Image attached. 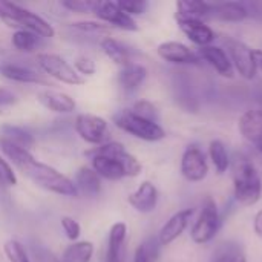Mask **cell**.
Segmentation results:
<instances>
[{
    "label": "cell",
    "instance_id": "cell-1",
    "mask_svg": "<svg viewBox=\"0 0 262 262\" xmlns=\"http://www.w3.org/2000/svg\"><path fill=\"white\" fill-rule=\"evenodd\" d=\"M0 149L8 160L35 186L60 196H77L74 180L68 178L49 164H45L32 157L29 149L17 146L5 138H0Z\"/></svg>",
    "mask_w": 262,
    "mask_h": 262
},
{
    "label": "cell",
    "instance_id": "cell-2",
    "mask_svg": "<svg viewBox=\"0 0 262 262\" xmlns=\"http://www.w3.org/2000/svg\"><path fill=\"white\" fill-rule=\"evenodd\" d=\"M88 155L91 157V167L94 172L107 181H120L127 177L134 178L143 170L138 158L117 141H107L88 152Z\"/></svg>",
    "mask_w": 262,
    "mask_h": 262
},
{
    "label": "cell",
    "instance_id": "cell-3",
    "mask_svg": "<svg viewBox=\"0 0 262 262\" xmlns=\"http://www.w3.org/2000/svg\"><path fill=\"white\" fill-rule=\"evenodd\" d=\"M230 169L235 201L244 207H250L259 203L262 196V180L252 160L246 155H236Z\"/></svg>",
    "mask_w": 262,
    "mask_h": 262
},
{
    "label": "cell",
    "instance_id": "cell-4",
    "mask_svg": "<svg viewBox=\"0 0 262 262\" xmlns=\"http://www.w3.org/2000/svg\"><path fill=\"white\" fill-rule=\"evenodd\" d=\"M0 20L8 26L15 28V31L25 29L37 34L41 38H52L55 35V29L49 21H46L38 14L29 11L28 8H23L12 2L0 0Z\"/></svg>",
    "mask_w": 262,
    "mask_h": 262
},
{
    "label": "cell",
    "instance_id": "cell-5",
    "mask_svg": "<svg viewBox=\"0 0 262 262\" xmlns=\"http://www.w3.org/2000/svg\"><path fill=\"white\" fill-rule=\"evenodd\" d=\"M112 121L123 132L143 141L155 143V141H161L166 138V130L160 126V123L141 118L135 115L130 109H124V111L114 114Z\"/></svg>",
    "mask_w": 262,
    "mask_h": 262
},
{
    "label": "cell",
    "instance_id": "cell-6",
    "mask_svg": "<svg viewBox=\"0 0 262 262\" xmlns=\"http://www.w3.org/2000/svg\"><path fill=\"white\" fill-rule=\"evenodd\" d=\"M221 227V216L213 198L207 196L201 206V212L190 229V238L195 244H209L218 235Z\"/></svg>",
    "mask_w": 262,
    "mask_h": 262
},
{
    "label": "cell",
    "instance_id": "cell-7",
    "mask_svg": "<svg viewBox=\"0 0 262 262\" xmlns=\"http://www.w3.org/2000/svg\"><path fill=\"white\" fill-rule=\"evenodd\" d=\"M37 64L45 72V75L60 83L69 86H81L86 83V78H83L69 61H66L63 57L57 54H51V52L37 54Z\"/></svg>",
    "mask_w": 262,
    "mask_h": 262
},
{
    "label": "cell",
    "instance_id": "cell-8",
    "mask_svg": "<svg viewBox=\"0 0 262 262\" xmlns=\"http://www.w3.org/2000/svg\"><path fill=\"white\" fill-rule=\"evenodd\" d=\"M74 126L77 135L88 144L101 146L107 143L109 124L103 117L94 114H78Z\"/></svg>",
    "mask_w": 262,
    "mask_h": 262
},
{
    "label": "cell",
    "instance_id": "cell-9",
    "mask_svg": "<svg viewBox=\"0 0 262 262\" xmlns=\"http://www.w3.org/2000/svg\"><path fill=\"white\" fill-rule=\"evenodd\" d=\"M227 54L233 64V69L246 80H253L256 77V63H255V49L241 40L229 38L226 40Z\"/></svg>",
    "mask_w": 262,
    "mask_h": 262
},
{
    "label": "cell",
    "instance_id": "cell-10",
    "mask_svg": "<svg viewBox=\"0 0 262 262\" xmlns=\"http://www.w3.org/2000/svg\"><path fill=\"white\" fill-rule=\"evenodd\" d=\"M180 170L189 183H201L209 175V163L206 154L196 144H190L181 155Z\"/></svg>",
    "mask_w": 262,
    "mask_h": 262
},
{
    "label": "cell",
    "instance_id": "cell-11",
    "mask_svg": "<svg viewBox=\"0 0 262 262\" xmlns=\"http://www.w3.org/2000/svg\"><path fill=\"white\" fill-rule=\"evenodd\" d=\"M104 25L109 28H118L123 31H138V25L134 17L127 15L117 2H98V6L94 12Z\"/></svg>",
    "mask_w": 262,
    "mask_h": 262
},
{
    "label": "cell",
    "instance_id": "cell-12",
    "mask_svg": "<svg viewBox=\"0 0 262 262\" xmlns=\"http://www.w3.org/2000/svg\"><path fill=\"white\" fill-rule=\"evenodd\" d=\"M175 18L181 32L198 48L209 46L215 41L216 34L212 29V26H209L206 21L193 20V18H181V17H175Z\"/></svg>",
    "mask_w": 262,
    "mask_h": 262
},
{
    "label": "cell",
    "instance_id": "cell-13",
    "mask_svg": "<svg viewBox=\"0 0 262 262\" xmlns=\"http://www.w3.org/2000/svg\"><path fill=\"white\" fill-rule=\"evenodd\" d=\"M193 213H195L193 209H183V210L173 213L166 221V224L161 227V230H160V233L157 236L160 246L161 247L163 246H170L173 241H177L186 232V229L189 227Z\"/></svg>",
    "mask_w": 262,
    "mask_h": 262
},
{
    "label": "cell",
    "instance_id": "cell-14",
    "mask_svg": "<svg viewBox=\"0 0 262 262\" xmlns=\"http://www.w3.org/2000/svg\"><path fill=\"white\" fill-rule=\"evenodd\" d=\"M158 55L172 64H198L201 58L195 51L181 41H163L157 48Z\"/></svg>",
    "mask_w": 262,
    "mask_h": 262
},
{
    "label": "cell",
    "instance_id": "cell-15",
    "mask_svg": "<svg viewBox=\"0 0 262 262\" xmlns=\"http://www.w3.org/2000/svg\"><path fill=\"white\" fill-rule=\"evenodd\" d=\"M241 135L262 155V109L246 111L238 121Z\"/></svg>",
    "mask_w": 262,
    "mask_h": 262
},
{
    "label": "cell",
    "instance_id": "cell-16",
    "mask_svg": "<svg viewBox=\"0 0 262 262\" xmlns=\"http://www.w3.org/2000/svg\"><path fill=\"white\" fill-rule=\"evenodd\" d=\"M196 54L201 58V61H206L207 64H210L221 77L232 78L235 75V69L230 61V57L227 51L223 49L221 46L209 45V46L200 48Z\"/></svg>",
    "mask_w": 262,
    "mask_h": 262
},
{
    "label": "cell",
    "instance_id": "cell-17",
    "mask_svg": "<svg viewBox=\"0 0 262 262\" xmlns=\"http://www.w3.org/2000/svg\"><path fill=\"white\" fill-rule=\"evenodd\" d=\"M0 75L6 80L28 84H46V80L41 74L32 69L28 64L15 63V61H3L0 63Z\"/></svg>",
    "mask_w": 262,
    "mask_h": 262
},
{
    "label": "cell",
    "instance_id": "cell-18",
    "mask_svg": "<svg viewBox=\"0 0 262 262\" xmlns=\"http://www.w3.org/2000/svg\"><path fill=\"white\" fill-rule=\"evenodd\" d=\"M129 206L140 213H150L158 204V189L150 181H143L135 192L127 196Z\"/></svg>",
    "mask_w": 262,
    "mask_h": 262
},
{
    "label": "cell",
    "instance_id": "cell-19",
    "mask_svg": "<svg viewBox=\"0 0 262 262\" xmlns=\"http://www.w3.org/2000/svg\"><path fill=\"white\" fill-rule=\"evenodd\" d=\"M35 98L45 109L55 112V114H71L77 107V103L71 95L64 92H58V91L46 89V91L38 92Z\"/></svg>",
    "mask_w": 262,
    "mask_h": 262
},
{
    "label": "cell",
    "instance_id": "cell-20",
    "mask_svg": "<svg viewBox=\"0 0 262 262\" xmlns=\"http://www.w3.org/2000/svg\"><path fill=\"white\" fill-rule=\"evenodd\" d=\"M250 15L247 6L239 2H221L210 5V18L227 21V23H239L247 20Z\"/></svg>",
    "mask_w": 262,
    "mask_h": 262
},
{
    "label": "cell",
    "instance_id": "cell-21",
    "mask_svg": "<svg viewBox=\"0 0 262 262\" xmlns=\"http://www.w3.org/2000/svg\"><path fill=\"white\" fill-rule=\"evenodd\" d=\"M127 238V226L123 221L112 224L107 239L106 262H124V243Z\"/></svg>",
    "mask_w": 262,
    "mask_h": 262
},
{
    "label": "cell",
    "instance_id": "cell-22",
    "mask_svg": "<svg viewBox=\"0 0 262 262\" xmlns=\"http://www.w3.org/2000/svg\"><path fill=\"white\" fill-rule=\"evenodd\" d=\"M74 184L77 187L78 193H83L86 196H97L101 192V178L94 172L92 167L83 166L75 173Z\"/></svg>",
    "mask_w": 262,
    "mask_h": 262
},
{
    "label": "cell",
    "instance_id": "cell-23",
    "mask_svg": "<svg viewBox=\"0 0 262 262\" xmlns=\"http://www.w3.org/2000/svg\"><path fill=\"white\" fill-rule=\"evenodd\" d=\"M210 5L204 0H180L177 2L175 17L206 21V18H210Z\"/></svg>",
    "mask_w": 262,
    "mask_h": 262
},
{
    "label": "cell",
    "instance_id": "cell-24",
    "mask_svg": "<svg viewBox=\"0 0 262 262\" xmlns=\"http://www.w3.org/2000/svg\"><path fill=\"white\" fill-rule=\"evenodd\" d=\"M147 77V69L140 64V63H134L130 61L129 64L120 68L118 72V83L121 84L123 89L126 91H134L138 86L143 84V81Z\"/></svg>",
    "mask_w": 262,
    "mask_h": 262
},
{
    "label": "cell",
    "instance_id": "cell-25",
    "mask_svg": "<svg viewBox=\"0 0 262 262\" xmlns=\"http://www.w3.org/2000/svg\"><path fill=\"white\" fill-rule=\"evenodd\" d=\"M100 46H101V51L104 52V55L112 63H115L117 66L123 68V66L130 63L129 49H126V46L123 43H120L118 40H115L112 37H106V38L101 40Z\"/></svg>",
    "mask_w": 262,
    "mask_h": 262
},
{
    "label": "cell",
    "instance_id": "cell-26",
    "mask_svg": "<svg viewBox=\"0 0 262 262\" xmlns=\"http://www.w3.org/2000/svg\"><path fill=\"white\" fill-rule=\"evenodd\" d=\"M209 158H210L215 170L220 175L226 173L232 166V160H230V155L227 152V147L220 140L210 141V144H209Z\"/></svg>",
    "mask_w": 262,
    "mask_h": 262
},
{
    "label": "cell",
    "instance_id": "cell-27",
    "mask_svg": "<svg viewBox=\"0 0 262 262\" xmlns=\"http://www.w3.org/2000/svg\"><path fill=\"white\" fill-rule=\"evenodd\" d=\"M94 244L91 241H75L63 252L60 262H91Z\"/></svg>",
    "mask_w": 262,
    "mask_h": 262
},
{
    "label": "cell",
    "instance_id": "cell-28",
    "mask_svg": "<svg viewBox=\"0 0 262 262\" xmlns=\"http://www.w3.org/2000/svg\"><path fill=\"white\" fill-rule=\"evenodd\" d=\"M40 38L37 34L25 31V29H17L14 31L12 37H11V43L17 51L21 52H34L38 46H40Z\"/></svg>",
    "mask_w": 262,
    "mask_h": 262
},
{
    "label": "cell",
    "instance_id": "cell-29",
    "mask_svg": "<svg viewBox=\"0 0 262 262\" xmlns=\"http://www.w3.org/2000/svg\"><path fill=\"white\" fill-rule=\"evenodd\" d=\"M160 243L158 238L144 239L135 250L134 262H158L160 259Z\"/></svg>",
    "mask_w": 262,
    "mask_h": 262
},
{
    "label": "cell",
    "instance_id": "cell-30",
    "mask_svg": "<svg viewBox=\"0 0 262 262\" xmlns=\"http://www.w3.org/2000/svg\"><path fill=\"white\" fill-rule=\"evenodd\" d=\"M71 28L81 32V34H91V35H98V37H109L112 28L104 25L103 21H94V20H86V21H74L71 23Z\"/></svg>",
    "mask_w": 262,
    "mask_h": 262
},
{
    "label": "cell",
    "instance_id": "cell-31",
    "mask_svg": "<svg viewBox=\"0 0 262 262\" xmlns=\"http://www.w3.org/2000/svg\"><path fill=\"white\" fill-rule=\"evenodd\" d=\"M0 138H5V140H8L11 143L17 144V146L25 147V149H29V146L34 143L32 137L28 132H25L23 129L15 127V126H5L2 129V137Z\"/></svg>",
    "mask_w": 262,
    "mask_h": 262
},
{
    "label": "cell",
    "instance_id": "cell-32",
    "mask_svg": "<svg viewBox=\"0 0 262 262\" xmlns=\"http://www.w3.org/2000/svg\"><path fill=\"white\" fill-rule=\"evenodd\" d=\"M213 262H247V256L239 246H223L215 255Z\"/></svg>",
    "mask_w": 262,
    "mask_h": 262
},
{
    "label": "cell",
    "instance_id": "cell-33",
    "mask_svg": "<svg viewBox=\"0 0 262 262\" xmlns=\"http://www.w3.org/2000/svg\"><path fill=\"white\" fill-rule=\"evenodd\" d=\"M3 252L8 262H31L25 247L17 239H8L3 244Z\"/></svg>",
    "mask_w": 262,
    "mask_h": 262
},
{
    "label": "cell",
    "instance_id": "cell-34",
    "mask_svg": "<svg viewBox=\"0 0 262 262\" xmlns=\"http://www.w3.org/2000/svg\"><path fill=\"white\" fill-rule=\"evenodd\" d=\"M130 111H132L135 115L141 117V118H146V120H149V121L158 123V111H157V107L154 106V103H150V101H147V100H140V101L134 103V106L130 107Z\"/></svg>",
    "mask_w": 262,
    "mask_h": 262
},
{
    "label": "cell",
    "instance_id": "cell-35",
    "mask_svg": "<svg viewBox=\"0 0 262 262\" xmlns=\"http://www.w3.org/2000/svg\"><path fill=\"white\" fill-rule=\"evenodd\" d=\"M61 6L72 11V12L89 14V12H95L98 2L97 0H66L61 3Z\"/></svg>",
    "mask_w": 262,
    "mask_h": 262
},
{
    "label": "cell",
    "instance_id": "cell-36",
    "mask_svg": "<svg viewBox=\"0 0 262 262\" xmlns=\"http://www.w3.org/2000/svg\"><path fill=\"white\" fill-rule=\"evenodd\" d=\"M17 183H18V178H17L12 166L9 164L8 160H5L0 155V184L5 187H14V186H17Z\"/></svg>",
    "mask_w": 262,
    "mask_h": 262
},
{
    "label": "cell",
    "instance_id": "cell-37",
    "mask_svg": "<svg viewBox=\"0 0 262 262\" xmlns=\"http://www.w3.org/2000/svg\"><path fill=\"white\" fill-rule=\"evenodd\" d=\"M117 5L127 15H130V17H134V15H143L146 12L147 6H149V3L144 2V0H118Z\"/></svg>",
    "mask_w": 262,
    "mask_h": 262
},
{
    "label": "cell",
    "instance_id": "cell-38",
    "mask_svg": "<svg viewBox=\"0 0 262 262\" xmlns=\"http://www.w3.org/2000/svg\"><path fill=\"white\" fill-rule=\"evenodd\" d=\"M60 224H61V229L69 241H72V243L78 241V238L81 235V227L77 220H74L72 216H61Z\"/></svg>",
    "mask_w": 262,
    "mask_h": 262
},
{
    "label": "cell",
    "instance_id": "cell-39",
    "mask_svg": "<svg viewBox=\"0 0 262 262\" xmlns=\"http://www.w3.org/2000/svg\"><path fill=\"white\" fill-rule=\"evenodd\" d=\"M74 69H75L83 78H86V77H92V75L95 74L97 66H95V61H94L91 57H88V55H80V57H77L75 61H74Z\"/></svg>",
    "mask_w": 262,
    "mask_h": 262
},
{
    "label": "cell",
    "instance_id": "cell-40",
    "mask_svg": "<svg viewBox=\"0 0 262 262\" xmlns=\"http://www.w3.org/2000/svg\"><path fill=\"white\" fill-rule=\"evenodd\" d=\"M17 101V97L12 91L0 86V106H11Z\"/></svg>",
    "mask_w": 262,
    "mask_h": 262
},
{
    "label": "cell",
    "instance_id": "cell-41",
    "mask_svg": "<svg viewBox=\"0 0 262 262\" xmlns=\"http://www.w3.org/2000/svg\"><path fill=\"white\" fill-rule=\"evenodd\" d=\"M253 230H255L256 236L262 239V209L259 212H256V215L253 218Z\"/></svg>",
    "mask_w": 262,
    "mask_h": 262
},
{
    "label": "cell",
    "instance_id": "cell-42",
    "mask_svg": "<svg viewBox=\"0 0 262 262\" xmlns=\"http://www.w3.org/2000/svg\"><path fill=\"white\" fill-rule=\"evenodd\" d=\"M255 63L256 69L262 72V49H255Z\"/></svg>",
    "mask_w": 262,
    "mask_h": 262
},
{
    "label": "cell",
    "instance_id": "cell-43",
    "mask_svg": "<svg viewBox=\"0 0 262 262\" xmlns=\"http://www.w3.org/2000/svg\"><path fill=\"white\" fill-rule=\"evenodd\" d=\"M38 259H40V262H60L52 253H49V252H45Z\"/></svg>",
    "mask_w": 262,
    "mask_h": 262
}]
</instances>
